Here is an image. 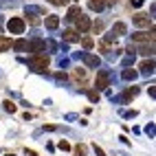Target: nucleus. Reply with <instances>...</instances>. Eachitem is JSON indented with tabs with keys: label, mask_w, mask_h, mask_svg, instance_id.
Masks as SVG:
<instances>
[{
	"label": "nucleus",
	"mask_w": 156,
	"mask_h": 156,
	"mask_svg": "<svg viewBox=\"0 0 156 156\" xmlns=\"http://www.w3.org/2000/svg\"><path fill=\"white\" fill-rule=\"evenodd\" d=\"M9 48H11V40L0 35V53H5V51H9Z\"/></svg>",
	"instance_id": "19"
},
{
	"label": "nucleus",
	"mask_w": 156,
	"mask_h": 156,
	"mask_svg": "<svg viewBox=\"0 0 156 156\" xmlns=\"http://www.w3.org/2000/svg\"><path fill=\"white\" fill-rule=\"evenodd\" d=\"M132 42H139V44H154V29L152 33H132Z\"/></svg>",
	"instance_id": "6"
},
{
	"label": "nucleus",
	"mask_w": 156,
	"mask_h": 156,
	"mask_svg": "<svg viewBox=\"0 0 156 156\" xmlns=\"http://www.w3.org/2000/svg\"><path fill=\"white\" fill-rule=\"evenodd\" d=\"M88 7L92 11H103V9H106V2H103V0H88Z\"/></svg>",
	"instance_id": "17"
},
{
	"label": "nucleus",
	"mask_w": 156,
	"mask_h": 156,
	"mask_svg": "<svg viewBox=\"0 0 156 156\" xmlns=\"http://www.w3.org/2000/svg\"><path fill=\"white\" fill-rule=\"evenodd\" d=\"M81 90H84L86 95H88V99H90L92 103H99V99H101V97H99V90H95V88H92V90H86V88H81Z\"/></svg>",
	"instance_id": "18"
},
{
	"label": "nucleus",
	"mask_w": 156,
	"mask_h": 156,
	"mask_svg": "<svg viewBox=\"0 0 156 156\" xmlns=\"http://www.w3.org/2000/svg\"><path fill=\"white\" fill-rule=\"evenodd\" d=\"M103 2H106V5H117L119 0H103Z\"/></svg>",
	"instance_id": "36"
},
{
	"label": "nucleus",
	"mask_w": 156,
	"mask_h": 156,
	"mask_svg": "<svg viewBox=\"0 0 156 156\" xmlns=\"http://www.w3.org/2000/svg\"><path fill=\"white\" fill-rule=\"evenodd\" d=\"M64 119H66V121H77V114H66Z\"/></svg>",
	"instance_id": "35"
},
{
	"label": "nucleus",
	"mask_w": 156,
	"mask_h": 156,
	"mask_svg": "<svg viewBox=\"0 0 156 156\" xmlns=\"http://www.w3.org/2000/svg\"><path fill=\"white\" fill-rule=\"evenodd\" d=\"M132 22H134V27H139V29H147V27H152L150 16H145V13H136V16L132 18Z\"/></svg>",
	"instance_id": "8"
},
{
	"label": "nucleus",
	"mask_w": 156,
	"mask_h": 156,
	"mask_svg": "<svg viewBox=\"0 0 156 156\" xmlns=\"http://www.w3.org/2000/svg\"><path fill=\"white\" fill-rule=\"evenodd\" d=\"M130 2H132V7H141V5L145 2V0H130Z\"/></svg>",
	"instance_id": "33"
},
{
	"label": "nucleus",
	"mask_w": 156,
	"mask_h": 156,
	"mask_svg": "<svg viewBox=\"0 0 156 156\" xmlns=\"http://www.w3.org/2000/svg\"><path fill=\"white\" fill-rule=\"evenodd\" d=\"M81 46H84L86 51H90L92 46H95V40H92V37H88V35H86L84 40H81Z\"/></svg>",
	"instance_id": "22"
},
{
	"label": "nucleus",
	"mask_w": 156,
	"mask_h": 156,
	"mask_svg": "<svg viewBox=\"0 0 156 156\" xmlns=\"http://www.w3.org/2000/svg\"><path fill=\"white\" fill-rule=\"evenodd\" d=\"M62 37H64V42L66 44H73V42H79V33L75 29H66L64 33H62Z\"/></svg>",
	"instance_id": "9"
},
{
	"label": "nucleus",
	"mask_w": 156,
	"mask_h": 156,
	"mask_svg": "<svg viewBox=\"0 0 156 156\" xmlns=\"http://www.w3.org/2000/svg\"><path fill=\"white\" fill-rule=\"evenodd\" d=\"M48 2H53V5H57V7H62V5H68L70 0H48Z\"/></svg>",
	"instance_id": "30"
},
{
	"label": "nucleus",
	"mask_w": 156,
	"mask_h": 156,
	"mask_svg": "<svg viewBox=\"0 0 156 156\" xmlns=\"http://www.w3.org/2000/svg\"><path fill=\"white\" fill-rule=\"evenodd\" d=\"M79 16H81V7H79V5H73V7L68 9V13H66V20H68V22H75Z\"/></svg>",
	"instance_id": "10"
},
{
	"label": "nucleus",
	"mask_w": 156,
	"mask_h": 156,
	"mask_svg": "<svg viewBox=\"0 0 156 156\" xmlns=\"http://www.w3.org/2000/svg\"><path fill=\"white\" fill-rule=\"evenodd\" d=\"M134 51H139V53H143V55H154V44H150V46H141V48H134Z\"/></svg>",
	"instance_id": "21"
},
{
	"label": "nucleus",
	"mask_w": 156,
	"mask_h": 156,
	"mask_svg": "<svg viewBox=\"0 0 156 156\" xmlns=\"http://www.w3.org/2000/svg\"><path fill=\"white\" fill-rule=\"evenodd\" d=\"M11 48H13V51H20V53H22V51H27V48H29V42L20 37V40H16V42H11Z\"/></svg>",
	"instance_id": "15"
},
{
	"label": "nucleus",
	"mask_w": 156,
	"mask_h": 156,
	"mask_svg": "<svg viewBox=\"0 0 156 156\" xmlns=\"http://www.w3.org/2000/svg\"><path fill=\"white\" fill-rule=\"evenodd\" d=\"M132 62H134V55H128L126 59L121 62V66H126V68H128V66H132Z\"/></svg>",
	"instance_id": "27"
},
{
	"label": "nucleus",
	"mask_w": 156,
	"mask_h": 156,
	"mask_svg": "<svg viewBox=\"0 0 156 156\" xmlns=\"http://www.w3.org/2000/svg\"><path fill=\"white\" fill-rule=\"evenodd\" d=\"M136 110H121V117H126V119H134V117H136Z\"/></svg>",
	"instance_id": "24"
},
{
	"label": "nucleus",
	"mask_w": 156,
	"mask_h": 156,
	"mask_svg": "<svg viewBox=\"0 0 156 156\" xmlns=\"http://www.w3.org/2000/svg\"><path fill=\"white\" fill-rule=\"evenodd\" d=\"M121 77L126 79V81H134V79L139 77V73L134 70V68H123V73H121Z\"/></svg>",
	"instance_id": "14"
},
{
	"label": "nucleus",
	"mask_w": 156,
	"mask_h": 156,
	"mask_svg": "<svg viewBox=\"0 0 156 156\" xmlns=\"http://www.w3.org/2000/svg\"><path fill=\"white\" fill-rule=\"evenodd\" d=\"M44 27H46L48 31L57 29V27H59V18H57V16H46V20H44Z\"/></svg>",
	"instance_id": "13"
},
{
	"label": "nucleus",
	"mask_w": 156,
	"mask_h": 156,
	"mask_svg": "<svg viewBox=\"0 0 156 156\" xmlns=\"http://www.w3.org/2000/svg\"><path fill=\"white\" fill-rule=\"evenodd\" d=\"M136 95H139V88H136V86H132V88H128L126 92H123V95L112 97V103H128V101H132Z\"/></svg>",
	"instance_id": "4"
},
{
	"label": "nucleus",
	"mask_w": 156,
	"mask_h": 156,
	"mask_svg": "<svg viewBox=\"0 0 156 156\" xmlns=\"http://www.w3.org/2000/svg\"><path fill=\"white\" fill-rule=\"evenodd\" d=\"M110 79H112V73L106 70V68H101L97 73V79H95V90H106L110 86Z\"/></svg>",
	"instance_id": "2"
},
{
	"label": "nucleus",
	"mask_w": 156,
	"mask_h": 156,
	"mask_svg": "<svg viewBox=\"0 0 156 156\" xmlns=\"http://www.w3.org/2000/svg\"><path fill=\"white\" fill-rule=\"evenodd\" d=\"M57 130H62V126H53V123H51V126H44V132H57Z\"/></svg>",
	"instance_id": "28"
},
{
	"label": "nucleus",
	"mask_w": 156,
	"mask_h": 156,
	"mask_svg": "<svg viewBox=\"0 0 156 156\" xmlns=\"http://www.w3.org/2000/svg\"><path fill=\"white\" fill-rule=\"evenodd\" d=\"M27 51H33V53H40V51H44V42L40 37H35V40H31L29 42V48Z\"/></svg>",
	"instance_id": "12"
},
{
	"label": "nucleus",
	"mask_w": 156,
	"mask_h": 156,
	"mask_svg": "<svg viewBox=\"0 0 156 156\" xmlns=\"http://www.w3.org/2000/svg\"><path fill=\"white\" fill-rule=\"evenodd\" d=\"M2 108H5V110H7L9 114H13V112H16V103H13V101H9V99H7V101L2 103Z\"/></svg>",
	"instance_id": "23"
},
{
	"label": "nucleus",
	"mask_w": 156,
	"mask_h": 156,
	"mask_svg": "<svg viewBox=\"0 0 156 156\" xmlns=\"http://www.w3.org/2000/svg\"><path fill=\"white\" fill-rule=\"evenodd\" d=\"M55 79L57 81H66V73H55Z\"/></svg>",
	"instance_id": "31"
},
{
	"label": "nucleus",
	"mask_w": 156,
	"mask_h": 156,
	"mask_svg": "<svg viewBox=\"0 0 156 156\" xmlns=\"http://www.w3.org/2000/svg\"><path fill=\"white\" fill-rule=\"evenodd\" d=\"M75 59H84V64L88 68H99L101 66L99 55H92V53H75Z\"/></svg>",
	"instance_id": "3"
},
{
	"label": "nucleus",
	"mask_w": 156,
	"mask_h": 156,
	"mask_svg": "<svg viewBox=\"0 0 156 156\" xmlns=\"http://www.w3.org/2000/svg\"><path fill=\"white\" fill-rule=\"evenodd\" d=\"M90 29L95 31V33H99V31H103V22H101V20H97V22H92V24H90Z\"/></svg>",
	"instance_id": "25"
},
{
	"label": "nucleus",
	"mask_w": 156,
	"mask_h": 156,
	"mask_svg": "<svg viewBox=\"0 0 156 156\" xmlns=\"http://www.w3.org/2000/svg\"><path fill=\"white\" fill-rule=\"evenodd\" d=\"M145 132H147V134H150V139H152V136H154V123H150V126L145 128Z\"/></svg>",
	"instance_id": "32"
},
{
	"label": "nucleus",
	"mask_w": 156,
	"mask_h": 156,
	"mask_svg": "<svg viewBox=\"0 0 156 156\" xmlns=\"http://www.w3.org/2000/svg\"><path fill=\"white\" fill-rule=\"evenodd\" d=\"M73 77H75L77 81H84L86 79V68H75L73 70Z\"/></svg>",
	"instance_id": "20"
},
{
	"label": "nucleus",
	"mask_w": 156,
	"mask_h": 156,
	"mask_svg": "<svg viewBox=\"0 0 156 156\" xmlns=\"http://www.w3.org/2000/svg\"><path fill=\"white\" fill-rule=\"evenodd\" d=\"M95 154H97V156H106V154H103V150L99 147V145H95Z\"/></svg>",
	"instance_id": "34"
},
{
	"label": "nucleus",
	"mask_w": 156,
	"mask_h": 156,
	"mask_svg": "<svg viewBox=\"0 0 156 156\" xmlns=\"http://www.w3.org/2000/svg\"><path fill=\"white\" fill-rule=\"evenodd\" d=\"M75 156H86V145H77V147H75Z\"/></svg>",
	"instance_id": "26"
},
{
	"label": "nucleus",
	"mask_w": 156,
	"mask_h": 156,
	"mask_svg": "<svg viewBox=\"0 0 156 156\" xmlns=\"http://www.w3.org/2000/svg\"><path fill=\"white\" fill-rule=\"evenodd\" d=\"M126 31H128V27H126V22H117L112 27V35L117 37V35H126Z\"/></svg>",
	"instance_id": "16"
},
{
	"label": "nucleus",
	"mask_w": 156,
	"mask_h": 156,
	"mask_svg": "<svg viewBox=\"0 0 156 156\" xmlns=\"http://www.w3.org/2000/svg\"><path fill=\"white\" fill-rule=\"evenodd\" d=\"M7 29H9V33H24V20L22 18H11L7 22Z\"/></svg>",
	"instance_id": "5"
},
{
	"label": "nucleus",
	"mask_w": 156,
	"mask_h": 156,
	"mask_svg": "<svg viewBox=\"0 0 156 156\" xmlns=\"http://www.w3.org/2000/svg\"><path fill=\"white\" fill-rule=\"evenodd\" d=\"M27 64H29V68H33L35 73H46L51 59H48V55H44V53H35L33 57H29Z\"/></svg>",
	"instance_id": "1"
},
{
	"label": "nucleus",
	"mask_w": 156,
	"mask_h": 156,
	"mask_svg": "<svg viewBox=\"0 0 156 156\" xmlns=\"http://www.w3.org/2000/svg\"><path fill=\"white\" fill-rule=\"evenodd\" d=\"M90 24H92V22H90L88 16H79V18L75 20V27H77L75 31H77V33H88V31H90Z\"/></svg>",
	"instance_id": "7"
},
{
	"label": "nucleus",
	"mask_w": 156,
	"mask_h": 156,
	"mask_svg": "<svg viewBox=\"0 0 156 156\" xmlns=\"http://www.w3.org/2000/svg\"><path fill=\"white\" fill-rule=\"evenodd\" d=\"M27 156H37V154H35L33 150H27Z\"/></svg>",
	"instance_id": "37"
},
{
	"label": "nucleus",
	"mask_w": 156,
	"mask_h": 156,
	"mask_svg": "<svg viewBox=\"0 0 156 156\" xmlns=\"http://www.w3.org/2000/svg\"><path fill=\"white\" fill-rule=\"evenodd\" d=\"M57 147H59L62 152H68V150H70V145H68L66 141H59V145H57Z\"/></svg>",
	"instance_id": "29"
},
{
	"label": "nucleus",
	"mask_w": 156,
	"mask_h": 156,
	"mask_svg": "<svg viewBox=\"0 0 156 156\" xmlns=\"http://www.w3.org/2000/svg\"><path fill=\"white\" fill-rule=\"evenodd\" d=\"M141 73H143V75H154V59L152 57L141 62Z\"/></svg>",
	"instance_id": "11"
}]
</instances>
